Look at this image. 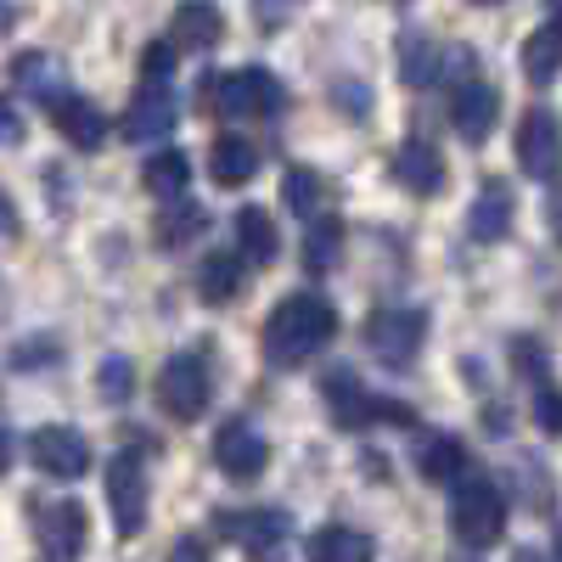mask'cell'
<instances>
[{
  "label": "cell",
  "mask_w": 562,
  "mask_h": 562,
  "mask_svg": "<svg viewBox=\"0 0 562 562\" xmlns=\"http://www.w3.org/2000/svg\"><path fill=\"white\" fill-rule=\"evenodd\" d=\"M333 338H338V310L321 293H293V299H281L265 321V360L293 371V366L315 360Z\"/></svg>",
  "instance_id": "obj_1"
},
{
  "label": "cell",
  "mask_w": 562,
  "mask_h": 562,
  "mask_svg": "<svg viewBox=\"0 0 562 562\" xmlns=\"http://www.w3.org/2000/svg\"><path fill=\"white\" fill-rule=\"evenodd\" d=\"M321 400H326V411H333L338 428H366V422H400V428H411V422H416L411 405H400L389 394H371L349 366L326 371V378H321Z\"/></svg>",
  "instance_id": "obj_2"
},
{
  "label": "cell",
  "mask_w": 562,
  "mask_h": 562,
  "mask_svg": "<svg viewBox=\"0 0 562 562\" xmlns=\"http://www.w3.org/2000/svg\"><path fill=\"white\" fill-rule=\"evenodd\" d=\"M450 529L461 546H495L506 535V495L495 490V479H461L456 484V501H450Z\"/></svg>",
  "instance_id": "obj_3"
},
{
  "label": "cell",
  "mask_w": 562,
  "mask_h": 562,
  "mask_svg": "<svg viewBox=\"0 0 562 562\" xmlns=\"http://www.w3.org/2000/svg\"><path fill=\"white\" fill-rule=\"evenodd\" d=\"M214 400V371L203 355H169L158 371V405L175 422H198Z\"/></svg>",
  "instance_id": "obj_4"
},
{
  "label": "cell",
  "mask_w": 562,
  "mask_h": 562,
  "mask_svg": "<svg viewBox=\"0 0 562 562\" xmlns=\"http://www.w3.org/2000/svg\"><path fill=\"white\" fill-rule=\"evenodd\" d=\"M220 535L237 540L254 562H281L293 535V518L281 506H248V512H220Z\"/></svg>",
  "instance_id": "obj_5"
},
{
  "label": "cell",
  "mask_w": 562,
  "mask_h": 562,
  "mask_svg": "<svg viewBox=\"0 0 562 562\" xmlns=\"http://www.w3.org/2000/svg\"><path fill=\"white\" fill-rule=\"evenodd\" d=\"M214 108L225 113V119H276L281 108H288V90H281V79L276 74H265V68H237V74H225L220 85H214Z\"/></svg>",
  "instance_id": "obj_6"
},
{
  "label": "cell",
  "mask_w": 562,
  "mask_h": 562,
  "mask_svg": "<svg viewBox=\"0 0 562 562\" xmlns=\"http://www.w3.org/2000/svg\"><path fill=\"white\" fill-rule=\"evenodd\" d=\"M360 338L383 366H411L422 355V338H428V315L422 310H378V315H366Z\"/></svg>",
  "instance_id": "obj_7"
},
{
  "label": "cell",
  "mask_w": 562,
  "mask_h": 562,
  "mask_svg": "<svg viewBox=\"0 0 562 562\" xmlns=\"http://www.w3.org/2000/svg\"><path fill=\"white\" fill-rule=\"evenodd\" d=\"M108 506H113V529L130 540L147 524V467H140L130 450L108 461Z\"/></svg>",
  "instance_id": "obj_8"
},
{
  "label": "cell",
  "mask_w": 562,
  "mask_h": 562,
  "mask_svg": "<svg viewBox=\"0 0 562 562\" xmlns=\"http://www.w3.org/2000/svg\"><path fill=\"white\" fill-rule=\"evenodd\" d=\"M214 461H220V473L225 479H259L265 467H270V445H265V434L254 428L248 416H231L225 428L214 434Z\"/></svg>",
  "instance_id": "obj_9"
},
{
  "label": "cell",
  "mask_w": 562,
  "mask_h": 562,
  "mask_svg": "<svg viewBox=\"0 0 562 562\" xmlns=\"http://www.w3.org/2000/svg\"><path fill=\"white\" fill-rule=\"evenodd\" d=\"M518 164L535 180H557L562 175V119L551 108L524 113V124H518Z\"/></svg>",
  "instance_id": "obj_10"
},
{
  "label": "cell",
  "mask_w": 562,
  "mask_h": 562,
  "mask_svg": "<svg viewBox=\"0 0 562 562\" xmlns=\"http://www.w3.org/2000/svg\"><path fill=\"white\" fill-rule=\"evenodd\" d=\"M29 456H34V467L45 479H63V484L90 473V445H85L79 428H40L29 439Z\"/></svg>",
  "instance_id": "obj_11"
},
{
  "label": "cell",
  "mask_w": 562,
  "mask_h": 562,
  "mask_svg": "<svg viewBox=\"0 0 562 562\" xmlns=\"http://www.w3.org/2000/svg\"><path fill=\"white\" fill-rule=\"evenodd\" d=\"M85 506L79 501H45L40 512H34V535H40V546H45V557L52 562H79V551H85Z\"/></svg>",
  "instance_id": "obj_12"
},
{
  "label": "cell",
  "mask_w": 562,
  "mask_h": 562,
  "mask_svg": "<svg viewBox=\"0 0 562 562\" xmlns=\"http://www.w3.org/2000/svg\"><path fill=\"white\" fill-rule=\"evenodd\" d=\"M495 119H501V97H495V90H490L484 79H461L456 97H450V124H456V135L467 140V147H479V140H490Z\"/></svg>",
  "instance_id": "obj_13"
},
{
  "label": "cell",
  "mask_w": 562,
  "mask_h": 562,
  "mask_svg": "<svg viewBox=\"0 0 562 562\" xmlns=\"http://www.w3.org/2000/svg\"><path fill=\"white\" fill-rule=\"evenodd\" d=\"M175 119H180V102L164 90V79H147L135 90V102H130V113H124V135L135 140H164L169 130H175Z\"/></svg>",
  "instance_id": "obj_14"
},
{
  "label": "cell",
  "mask_w": 562,
  "mask_h": 562,
  "mask_svg": "<svg viewBox=\"0 0 562 562\" xmlns=\"http://www.w3.org/2000/svg\"><path fill=\"white\" fill-rule=\"evenodd\" d=\"M52 113V124L63 130V140L68 147H79V153H97L102 140H108V119H102V108L97 102H85V97H74V90H63V97L45 108Z\"/></svg>",
  "instance_id": "obj_15"
},
{
  "label": "cell",
  "mask_w": 562,
  "mask_h": 562,
  "mask_svg": "<svg viewBox=\"0 0 562 562\" xmlns=\"http://www.w3.org/2000/svg\"><path fill=\"white\" fill-rule=\"evenodd\" d=\"M394 180L405 186V192H416V198H439L445 192V158H439V147L434 140H405V147L394 153Z\"/></svg>",
  "instance_id": "obj_16"
},
{
  "label": "cell",
  "mask_w": 562,
  "mask_h": 562,
  "mask_svg": "<svg viewBox=\"0 0 562 562\" xmlns=\"http://www.w3.org/2000/svg\"><path fill=\"white\" fill-rule=\"evenodd\" d=\"M169 40L180 45V52H214V45L225 40V18L214 0H186V7L175 12V29Z\"/></svg>",
  "instance_id": "obj_17"
},
{
  "label": "cell",
  "mask_w": 562,
  "mask_h": 562,
  "mask_svg": "<svg viewBox=\"0 0 562 562\" xmlns=\"http://www.w3.org/2000/svg\"><path fill=\"white\" fill-rule=\"evenodd\" d=\"M416 473L428 484H461L467 473V445L456 434H422L416 439Z\"/></svg>",
  "instance_id": "obj_18"
},
{
  "label": "cell",
  "mask_w": 562,
  "mask_h": 562,
  "mask_svg": "<svg viewBox=\"0 0 562 562\" xmlns=\"http://www.w3.org/2000/svg\"><path fill=\"white\" fill-rule=\"evenodd\" d=\"M248 288V259L243 254H209L198 265V299L203 304H231V299H243Z\"/></svg>",
  "instance_id": "obj_19"
},
{
  "label": "cell",
  "mask_w": 562,
  "mask_h": 562,
  "mask_svg": "<svg viewBox=\"0 0 562 562\" xmlns=\"http://www.w3.org/2000/svg\"><path fill=\"white\" fill-rule=\"evenodd\" d=\"M304 557L310 562H371L378 557V546H371V535L349 529V524H326L304 540Z\"/></svg>",
  "instance_id": "obj_20"
},
{
  "label": "cell",
  "mask_w": 562,
  "mask_h": 562,
  "mask_svg": "<svg viewBox=\"0 0 562 562\" xmlns=\"http://www.w3.org/2000/svg\"><path fill=\"white\" fill-rule=\"evenodd\" d=\"M512 214H518V203H512V192L501 180H490L484 192L473 198V209H467V231H473L479 243H501L512 231Z\"/></svg>",
  "instance_id": "obj_21"
},
{
  "label": "cell",
  "mask_w": 562,
  "mask_h": 562,
  "mask_svg": "<svg viewBox=\"0 0 562 562\" xmlns=\"http://www.w3.org/2000/svg\"><path fill=\"white\" fill-rule=\"evenodd\" d=\"M209 175L220 186H248L259 175V147H254V140H243V135H220L214 147H209Z\"/></svg>",
  "instance_id": "obj_22"
},
{
  "label": "cell",
  "mask_w": 562,
  "mask_h": 562,
  "mask_svg": "<svg viewBox=\"0 0 562 562\" xmlns=\"http://www.w3.org/2000/svg\"><path fill=\"white\" fill-rule=\"evenodd\" d=\"M209 225V214H203V203H192V198H169L164 203V214H158V225H153V237H158V248H186V243H198V231Z\"/></svg>",
  "instance_id": "obj_23"
},
{
  "label": "cell",
  "mask_w": 562,
  "mask_h": 562,
  "mask_svg": "<svg viewBox=\"0 0 562 562\" xmlns=\"http://www.w3.org/2000/svg\"><path fill=\"white\" fill-rule=\"evenodd\" d=\"M140 186H147V192H153L158 203L186 198V186H192V164H186V153L164 147V153H153L147 164H140Z\"/></svg>",
  "instance_id": "obj_24"
},
{
  "label": "cell",
  "mask_w": 562,
  "mask_h": 562,
  "mask_svg": "<svg viewBox=\"0 0 562 562\" xmlns=\"http://www.w3.org/2000/svg\"><path fill=\"white\" fill-rule=\"evenodd\" d=\"M237 254L248 259V265H276V254H281V237H276V225H270V214L265 209H237Z\"/></svg>",
  "instance_id": "obj_25"
},
{
  "label": "cell",
  "mask_w": 562,
  "mask_h": 562,
  "mask_svg": "<svg viewBox=\"0 0 562 562\" xmlns=\"http://www.w3.org/2000/svg\"><path fill=\"white\" fill-rule=\"evenodd\" d=\"M562 74V23H546L524 40V79L529 85H551Z\"/></svg>",
  "instance_id": "obj_26"
},
{
  "label": "cell",
  "mask_w": 562,
  "mask_h": 562,
  "mask_svg": "<svg viewBox=\"0 0 562 562\" xmlns=\"http://www.w3.org/2000/svg\"><path fill=\"white\" fill-rule=\"evenodd\" d=\"M344 259V220L338 214H315L310 220V237H304V270L310 276H326V270H333Z\"/></svg>",
  "instance_id": "obj_27"
},
{
  "label": "cell",
  "mask_w": 562,
  "mask_h": 562,
  "mask_svg": "<svg viewBox=\"0 0 562 562\" xmlns=\"http://www.w3.org/2000/svg\"><path fill=\"white\" fill-rule=\"evenodd\" d=\"M18 85L52 108V102L63 97V63L45 57V52H23V57H18Z\"/></svg>",
  "instance_id": "obj_28"
},
{
  "label": "cell",
  "mask_w": 562,
  "mask_h": 562,
  "mask_svg": "<svg viewBox=\"0 0 562 562\" xmlns=\"http://www.w3.org/2000/svg\"><path fill=\"white\" fill-rule=\"evenodd\" d=\"M439 52H434V40L428 34H400V79L416 90V85H434L439 79Z\"/></svg>",
  "instance_id": "obj_29"
},
{
  "label": "cell",
  "mask_w": 562,
  "mask_h": 562,
  "mask_svg": "<svg viewBox=\"0 0 562 562\" xmlns=\"http://www.w3.org/2000/svg\"><path fill=\"white\" fill-rule=\"evenodd\" d=\"M281 192H288V209L293 214H304V220H315L321 209H326V175H315V169H288L281 175Z\"/></svg>",
  "instance_id": "obj_30"
},
{
  "label": "cell",
  "mask_w": 562,
  "mask_h": 562,
  "mask_svg": "<svg viewBox=\"0 0 562 562\" xmlns=\"http://www.w3.org/2000/svg\"><path fill=\"white\" fill-rule=\"evenodd\" d=\"M97 383H102V400L124 405V400H130V389H135V366H130L124 355H108V360H102V371H97Z\"/></svg>",
  "instance_id": "obj_31"
},
{
  "label": "cell",
  "mask_w": 562,
  "mask_h": 562,
  "mask_svg": "<svg viewBox=\"0 0 562 562\" xmlns=\"http://www.w3.org/2000/svg\"><path fill=\"white\" fill-rule=\"evenodd\" d=\"M535 422H540V434L562 439V394L557 389H540L535 394Z\"/></svg>",
  "instance_id": "obj_32"
},
{
  "label": "cell",
  "mask_w": 562,
  "mask_h": 562,
  "mask_svg": "<svg viewBox=\"0 0 562 562\" xmlns=\"http://www.w3.org/2000/svg\"><path fill=\"white\" fill-rule=\"evenodd\" d=\"M169 68H175V40H153L140 52V79H164Z\"/></svg>",
  "instance_id": "obj_33"
},
{
  "label": "cell",
  "mask_w": 562,
  "mask_h": 562,
  "mask_svg": "<svg viewBox=\"0 0 562 562\" xmlns=\"http://www.w3.org/2000/svg\"><path fill=\"white\" fill-rule=\"evenodd\" d=\"M18 140H23V113L0 97V147H18Z\"/></svg>",
  "instance_id": "obj_34"
},
{
  "label": "cell",
  "mask_w": 562,
  "mask_h": 562,
  "mask_svg": "<svg viewBox=\"0 0 562 562\" xmlns=\"http://www.w3.org/2000/svg\"><path fill=\"white\" fill-rule=\"evenodd\" d=\"M169 562H209V546H203L198 535H180V540L169 546Z\"/></svg>",
  "instance_id": "obj_35"
},
{
  "label": "cell",
  "mask_w": 562,
  "mask_h": 562,
  "mask_svg": "<svg viewBox=\"0 0 562 562\" xmlns=\"http://www.w3.org/2000/svg\"><path fill=\"white\" fill-rule=\"evenodd\" d=\"M18 231H23V214H18V203L7 192H0V237H18Z\"/></svg>",
  "instance_id": "obj_36"
},
{
  "label": "cell",
  "mask_w": 562,
  "mask_h": 562,
  "mask_svg": "<svg viewBox=\"0 0 562 562\" xmlns=\"http://www.w3.org/2000/svg\"><path fill=\"white\" fill-rule=\"evenodd\" d=\"M512 355L524 360V378H540V349H535L529 338H518V344H512Z\"/></svg>",
  "instance_id": "obj_37"
},
{
  "label": "cell",
  "mask_w": 562,
  "mask_h": 562,
  "mask_svg": "<svg viewBox=\"0 0 562 562\" xmlns=\"http://www.w3.org/2000/svg\"><path fill=\"white\" fill-rule=\"evenodd\" d=\"M546 220H557V237H562V192L546 198Z\"/></svg>",
  "instance_id": "obj_38"
},
{
  "label": "cell",
  "mask_w": 562,
  "mask_h": 562,
  "mask_svg": "<svg viewBox=\"0 0 562 562\" xmlns=\"http://www.w3.org/2000/svg\"><path fill=\"white\" fill-rule=\"evenodd\" d=\"M12 467V434H0V473Z\"/></svg>",
  "instance_id": "obj_39"
},
{
  "label": "cell",
  "mask_w": 562,
  "mask_h": 562,
  "mask_svg": "<svg viewBox=\"0 0 562 562\" xmlns=\"http://www.w3.org/2000/svg\"><path fill=\"white\" fill-rule=\"evenodd\" d=\"M518 562H540V551H535V546H524V551H518Z\"/></svg>",
  "instance_id": "obj_40"
},
{
  "label": "cell",
  "mask_w": 562,
  "mask_h": 562,
  "mask_svg": "<svg viewBox=\"0 0 562 562\" xmlns=\"http://www.w3.org/2000/svg\"><path fill=\"white\" fill-rule=\"evenodd\" d=\"M546 7H551V12H557V23H562V0H546Z\"/></svg>",
  "instance_id": "obj_41"
},
{
  "label": "cell",
  "mask_w": 562,
  "mask_h": 562,
  "mask_svg": "<svg viewBox=\"0 0 562 562\" xmlns=\"http://www.w3.org/2000/svg\"><path fill=\"white\" fill-rule=\"evenodd\" d=\"M557 551H562V529H557Z\"/></svg>",
  "instance_id": "obj_42"
},
{
  "label": "cell",
  "mask_w": 562,
  "mask_h": 562,
  "mask_svg": "<svg viewBox=\"0 0 562 562\" xmlns=\"http://www.w3.org/2000/svg\"><path fill=\"white\" fill-rule=\"evenodd\" d=\"M0 310H7V293H0Z\"/></svg>",
  "instance_id": "obj_43"
},
{
  "label": "cell",
  "mask_w": 562,
  "mask_h": 562,
  "mask_svg": "<svg viewBox=\"0 0 562 562\" xmlns=\"http://www.w3.org/2000/svg\"><path fill=\"white\" fill-rule=\"evenodd\" d=\"M479 7H495V0H479Z\"/></svg>",
  "instance_id": "obj_44"
}]
</instances>
